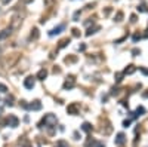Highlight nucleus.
<instances>
[{
    "label": "nucleus",
    "instance_id": "1",
    "mask_svg": "<svg viewBox=\"0 0 148 147\" xmlns=\"http://www.w3.org/2000/svg\"><path fill=\"white\" fill-rule=\"evenodd\" d=\"M42 123L47 125V126H55L56 125V117L53 114H46L43 117V121H42Z\"/></svg>",
    "mask_w": 148,
    "mask_h": 147
},
{
    "label": "nucleus",
    "instance_id": "2",
    "mask_svg": "<svg viewBox=\"0 0 148 147\" xmlns=\"http://www.w3.org/2000/svg\"><path fill=\"white\" fill-rule=\"evenodd\" d=\"M62 30H65V24H59L58 27H55L53 30H51V31H49V36H51V37H53V36L59 34Z\"/></svg>",
    "mask_w": 148,
    "mask_h": 147
},
{
    "label": "nucleus",
    "instance_id": "3",
    "mask_svg": "<svg viewBox=\"0 0 148 147\" xmlns=\"http://www.w3.org/2000/svg\"><path fill=\"white\" fill-rule=\"evenodd\" d=\"M18 123H19V121H18L17 116H13V114H9V117H8V125H9V126L15 128V126H18Z\"/></svg>",
    "mask_w": 148,
    "mask_h": 147
},
{
    "label": "nucleus",
    "instance_id": "4",
    "mask_svg": "<svg viewBox=\"0 0 148 147\" xmlns=\"http://www.w3.org/2000/svg\"><path fill=\"white\" fill-rule=\"evenodd\" d=\"M24 86H25L27 89H33V88H34V77H33V76H28V77L24 80Z\"/></svg>",
    "mask_w": 148,
    "mask_h": 147
},
{
    "label": "nucleus",
    "instance_id": "5",
    "mask_svg": "<svg viewBox=\"0 0 148 147\" xmlns=\"http://www.w3.org/2000/svg\"><path fill=\"white\" fill-rule=\"evenodd\" d=\"M71 88H74V77L73 76L67 77L65 83H64V89H71Z\"/></svg>",
    "mask_w": 148,
    "mask_h": 147
},
{
    "label": "nucleus",
    "instance_id": "6",
    "mask_svg": "<svg viewBox=\"0 0 148 147\" xmlns=\"http://www.w3.org/2000/svg\"><path fill=\"white\" fill-rule=\"evenodd\" d=\"M124 143H126V137H124V134H123V132L117 134V138H116V144H117V146H122V144H124Z\"/></svg>",
    "mask_w": 148,
    "mask_h": 147
},
{
    "label": "nucleus",
    "instance_id": "7",
    "mask_svg": "<svg viewBox=\"0 0 148 147\" xmlns=\"http://www.w3.org/2000/svg\"><path fill=\"white\" fill-rule=\"evenodd\" d=\"M40 109H42V103H40L39 100H36V101H33V103L30 104V110L37 112V110H40Z\"/></svg>",
    "mask_w": 148,
    "mask_h": 147
},
{
    "label": "nucleus",
    "instance_id": "8",
    "mask_svg": "<svg viewBox=\"0 0 148 147\" xmlns=\"http://www.w3.org/2000/svg\"><path fill=\"white\" fill-rule=\"evenodd\" d=\"M46 76H47V71H46V70H40V71H39V73H37V79H40V80H44V79H46Z\"/></svg>",
    "mask_w": 148,
    "mask_h": 147
},
{
    "label": "nucleus",
    "instance_id": "9",
    "mask_svg": "<svg viewBox=\"0 0 148 147\" xmlns=\"http://www.w3.org/2000/svg\"><path fill=\"white\" fill-rule=\"evenodd\" d=\"M67 112L71 113V114H76V113H77V104H71V105H68Z\"/></svg>",
    "mask_w": 148,
    "mask_h": 147
},
{
    "label": "nucleus",
    "instance_id": "10",
    "mask_svg": "<svg viewBox=\"0 0 148 147\" xmlns=\"http://www.w3.org/2000/svg\"><path fill=\"white\" fill-rule=\"evenodd\" d=\"M81 129L85 131V132H90V131H92V125H90L89 122H85V123L81 125Z\"/></svg>",
    "mask_w": 148,
    "mask_h": 147
},
{
    "label": "nucleus",
    "instance_id": "11",
    "mask_svg": "<svg viewBox=\"0 0 148 147\" xmlns=\"http://www.w3.org/2000/svg\"><path fill=\"white\" fill-rule=\"evenodd\" d=\"M10 34V28H5L2 33H0V40H3L5 37H8V36Z\"/></svg>",
    "mask_w": 148,
    "mask_h": 147
},
{
    "label": "nucleus",
    "instance_id": "12",
    "mask_svg": "<svg viewBox=\"0 0 148 147\" xmlns=\"http://www.w3.org/2000/svg\"><path fill=\"white\" fill-rule=\"evenodd\" d=\"M98 30H101V27H99V25H95V27H93V28H89V30H87V31H86V36H90V34H93V33H96Z\"/></svg>",
    "mask_w": 148,
    "mask_h": 147
},
{
    "label": "nucleus",
    "instance_id": "13",
    "mask_svg": "<svg viewBox=\"0 0 148 147\" xmlns=\"http://www.w3.org/2000/svg\"><path fill=\"white\" fill-rule=\"evenodd\" d=\"M70 43V39H64V40H61L59 42V46H58V49H62V48H65L67 45Z\"/></svg>",
    "mask_w": 148,
    "mask_h": 147
},
{
    "label": "nucleus",
    "instance_id": "14",
    "mask_svg": "<svg viewBox=\"0 0 148 147\" xmlns=\"http://www.w3.org/2000/svg\"><path fill=\"white\" fill-rule=\"evenodd\" d=\"M31 39H39V30H37V28H33V30H31Z\"/></svg>",
    "mask_w": 148,
    "mask_h": 147
},
{
    "label": "nucleus",
    "instance_id": "15",
    "mask_svg": "<svg viewBox=\"0 0 148 147\" xmlns=\"http://www.w3.org/2000/svg\"><path fill=\"white\" fill-rule=\"evenodd\" d=\"M142 113H145V109H144V107H138V109H136V113H135V117L141 116Z\"/></svg>",
    "mask_w": 148,
    "mask_h": 147
},
{
    "label": "nucleus",
    "instance_id": "16",
    "mask_svg": "<svg viewBox=\"0 0 148 147\" xmlns=\"http://www.w3.org/2000/svg\"><path fill=\"white\" fill-rule=\"evenodd\" d=\"M56 147H70V146H68V144H67L64 140H59V141L56 143Z\"/></svg>",
    "mask_w": 148,
    "mask_h": 147
},
{
    "label": "nucleus",
    "instance_id": "17",
    "mask_svg": "<svg viewBox=\"0 0 148 147\" xmlns=\"http://www.w3.org/2000/svg\"><path fill=\"white\" fill-rule=\"evenodd\" d=\"M133 71H135V67H133V65H129V69L124 70V74H132Z\"/></svg>",
    "mask_w": 148,
    "mask_h": 147
},
{
    "label": "nucleus",
    "instance_id": "18",
    "mask_svg": "<svg viewBox=\"0 0 148 147\" xmlns=\"http://www.w3.org/2000/svg\"><path fill=\"white\" fill-rule=\"evenodd\" d=\"M12 101H13V97H12V95L8 97V98H6V105H9V107H10V105H13V103H12Z\"/></svg>",
    "mask_w": 148,
    "mask_h": 147
},
{
    "label": "nucleus",
    "instance_id": "19",
    "mask_svg": "<svg viewBox=\"0 0 148 147\" xmlns=\"http://www.w3.org/2000/svg\"><path fill=\"white\" fill-rule=\"evenodd\" d=\"M78 18H80V10L74 12V15H73V21H78Z\"/></svg>",
    "mask_w": 148,
    "mask_h": 147
},
{
    "label": "nucleus",
    "instance_id": "20",
    "mask_svg": "<svg viewBox=\"0 0 148 147\" xmlns=\"http://www.w3.org/2000/svg\"><path fill=\"white\" fill-rule=\"evenodd\" d=\"M122 18H123V12H117V17H116V21H117V22H120V21H122Z\"/></svg>",
    "mask_w": 148,
    "mask_h": 147
},
{
    "label": "nucleus",
    "instance_id": "21",
    "mask_svg": "<svg viewBox=\"0 0 148 147\" xmlns=\"http://www.w3.org/2000/svg\"><path fill=\"white\" fill-rule=\"evenodd\" d=\"M138 10H139V12H147V6H145V5H139V6H138Z\"/></svg>",
    "mask_w": 148,
    "mask_h": 147
},
{
    "label": "nucleus",
    "instance_id": "22",
    "mask_svg": "<svg viewBox=\"0 0 148 147\" xmlns=\"http://www.w3.org/2000/svg\"><path fill=\"white\" fill-rule=\"evenodd\" d=\"M0 92H8V86L3 85V83H0Z\"/></svg>",
    "mask_w": 148,
    "mask_h": 147
},
{
    "label": "nucleus",
    "instance_id": "23",
    "mask_svg": "<svg viewBox=\"0 0 148 147\" xmlns=\"http://www.w3.org/2000/svg\"><path fill=\"white\" fill-rule=\"evenodd\" d=\"M73 36H74V37H77V36H80V31H78L77 28H73Z\"/></svg>",
    "mask_w": 148,
    "mask_h": 147
},
{
    "label": "nucleus",
    "instance_id": "24",
    "mask_svg": "<svg viewBox=\"0 0 148 147\" xmlns=\"http://www.w3.org/2000/svg\"><path fill=\"white\" fill-rule=\"evenodd\" d=\"M123 74H124V73H119V74H117V76H116V80H117V82H120V80H122V77H123Z\"/></svg>",
    "mask_w": 148,
    "mask_h": 147
},
{
    "label": "nucleus",
    "instance_id": "25",
    "mask_svg": "<svg viewBox=\"0 0 148 147\" xmlns=\"http://www.w3.org/2000/svg\"><path fill=\"white\" fill-rule=\"evenodd\" d=\"M129 125H130V121H129V119H127V121H124V122H123V126H124V128H127Z\"/></svg>",
    "mask_w": 148,
    "mask_h": 147
},
{
    "label": "nucleus",
    "instance_id": "26",
    "mask_svg": "<svg viewBox=\"0 0 148 147\" xmlns=\"http://www.w3.org/2000/svg\"><path fill=\"white\" fill-rule=\"evenodd\" d=\"M139 39H141V34H135L133 36V42H138Z\"/></svg>",
    "mask_w": 148,
    "mask_h": 147
},
{
    "label": "nucleus",
    "instance_id": "27",
    "mask_svg": "<svg viewBox=\"0 0 148 147\" xmlns=\"http://www.w3.org/2000/svg\"><path fill=\"white\" fill-rule=\"evenodd\" d=\"M132 54H133V55H135V57H136V55H138V54H141V51H139V49H133V51H132Z\"/></svg>",
    "mask_w": 148,
    "mask_h": 147
},
{
    "label": "nucleus",
    "instance_id": "28",
    "mask_svg": "<svg viewBox=\"0 0 148 147\" xmlns=\"http://www.w3.org/2000/svg\"><path fill=\"white\" fill-rule=\"evenodd\" d=\"M139 70L142 71V73H144V74H147V76H148V70H147V69H142V67H141Z\"/></svg>",
    "mask_w": 148,
    "mask_h": 147
},
{
    "label": "nucleus",
    "instance_id": "29",
    "mask_svg": "<svg viewBox=\"0 0 148 147\" xmlns=\"http://www.w3.org/2000/svg\"><path fill=\"white\" fill-rule=\"evenodd\" d=\"M78 49H80V51H85V49H86V46H85V45H80V46H78Z\"/></svg>",
    "mask_w": 148,
    "mask_h": 147
},
{
    "label": "nucleus",
    "instance_id": "30",
    "mask_svg": "<svg viewBox=\"0 0 148 147\" xmlns=\"http://www.w3.org/2000/svg\"><path fill=\"white\" fill-rule=\"evenodd\" d=\"M130 21H132V22H136V17H135V15H132V17H130Z\"/></svg>",
    "mask_w": 148,
    "mask_h": 147
},
{
    "label": "nucleus",
    "instance_id": "31",
    "mask_svg": "<svg viewBox=\"0 0 148 147\" xmlns=\"http://www.w3.org/2000/svg\"><path fill=\"white\" fill-rule=\"evenodd\" d=\"M53 0H44V5H51Z\"/></svg>",
    "mask_w": 148,
    "mask_h": 147
},
{
    "label": "nucleus",
    "instance_id": "32",
    "mask_svg": "<svg viewBox=\"0 0 148 147\" xmlns=\"http://www.w3.org/2000/svg\"><path fill=\"white\" fill-rule=\"evenodd\" d=\"M0 2H2L3 5H8V3H9V2H10V0H0Z\"/></svg>",
    "mask_w": 148,
    "mask_h": 147
},
{
    "label": "nucleus",
    "instance_id": "33",
    "mask_svg": "<svg viewBox=\"0 0 148 147\" xmlns=\"http://www.w3.org/2000/svg\"><path fill=\"white\" fill-rule=\"evenodd\" d=\"M25 147H28V146H25Z\"/></svg>",
    "mask_w": 148,
    "mask_h": 147
}]
</instances>
